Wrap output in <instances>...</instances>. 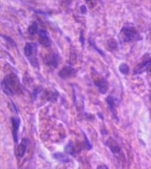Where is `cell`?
<instances>
[{"label": "cell", "mask_w": 151, "mask_h": 169, "mask_svg": "<svg viewBox=\"0 0 151 169\" xmlns=\"http://www.w3.org/2000/svg\"><path fill=\"white\" fill-rule=\"evenodd\" d=\"M66 153H67L70 155H74L75 154V150H74V145H73V142H69L68 144L66 146L65 149Z\"/></svg>", "instance_id": "cell-16"}, {"label": "cell", "mask_w": 151, "mask_h": 169, "mask_svg": "<svg viewBox=\"0 0 151 169\" xmlns=\"http://www.w3.org/2000/svg\"><path fill=\"white\" fill-rule=\"evenodd\" d=\"M76 70L71 66H65L58 72V76L62 78H69L76 76Z\"/></svg>", "instance_id": "cell-5"}, {"label": "cell", "mask_w": 151, "mask_h": 169, "mask_svg": "<svg viewBox=\"0 0 151 169\" xmlns=\"http://www.w3.org/2000/svg\"><path fill=\"white\" fill-rule=\"evenodd\" d=\"M86 1H87V2H90L91 0H86Z\"/></svg>", "instance_id": "cell-24"}, {"label": "cell", "mask_w": 151, "mask_h": 169, "mask_svg": "<svg viewBox=\"0 0 151 169\" xmlns=\"http://www.w3.org/2000/svg\"><path fill=\"white\" fill-rule=\"evenodd\" d=\"M90 44H91V45H92V46L94 47L95 49H96V51L99 52V53H100V54H101V55H102V56H104V53H103V52L101 51V50H100L99 49H97V48H96V46H95V43H94V42H93V41H90Z\"/></svg>", "instance_id": "cell-19"}, {"label": "cell", "mask_w": 151, "mask_h": 169, "mask_svg": "<svg viewBox=\"0 0 151 169\" xmlns=\"http://www.w3.org/2000/svg\"><path fill=\"white\" fill-rule=\"evenodd\" d=\"M107 47L110 50H116L118 49V42L114 39H110L107 42Z\"/></svg>", "instance_id": "cell-15"}, {"label": "cell", "mask_w": 151, "mask_h": 169, "mask_svg": "<svg viewBox=\"0 0 151 169\" xmlns=\"http://www.w3.org/2000/svg\"><path fill=\"white\" fill-rule=\"evenodd\" d=\"M2 37H3V38H4V39H5V40H6V41H10L11 44H12V45H13V46H15V47H16L15 41H13V40H12V39H11L10 37H8V36H5V35H2Z\"/></svg>", "instance_id": "cell-18"}, {"label": "cell", "mask_w": 151, "mask_h": 169, "mask_svg": "<svg viewBox=\"0 0 151 169\" xmlns=\"http://www.w3.org/2000/svg\"><path fill=\"white\" fill-rule=\"evenodd\" d=\"M43 61L44 63L48 65V66L51 67V68H56L58 65L59 63V56L57 53H50L48 54L47 56H45L43 57Z\"/></svg>", "instance_id": "cell-3"}, {"label": "cell", "mask_w": 151, "mask_h": 169, "mask_svg": "<svg viewBox=\"0 0 151 169\" xmlns=\"http://www.w3.org/2000/svg\"><path fill=\"white\" fill-rule=\"evenodd\" d=\"M2 90L8 95H16L22 92L21 85L18 77L14 74H9L1 82Z\"/></svg>", "instance_id": "cell-1"}, {"label": "cell", "mask_w": 151, "mask_h": 169, "mask_svg": "<svg viewBox=\"0 0 151 169\" xmlns=\"http://www.w3.org/2000/svg\"><path fill=\"white\" fill-rule=\"evenodd\" d=\"M150 100H151V96H150Z\"/></svg>", "instance_id": "cell-25"}, {"label": "cell", "mask_w": 151, "mask_h": 169, "mask_svg": "<svg viewBox=\"0 0 151 169\" xmlns=\"http://www.w3.org/2000/svg\"><path fill=\"white\" fill-rule=\"evenodd\" d=\"M106 144H107V146L110 148V150L111 151L112 153L119 154L120 153V151H121L120 146L113 138H110L109 140L107 141Z\"/></svg>", "instance_id": "cell-12"}, {"label": "cell", "mask_w": 151, "mask_h": 169, "mask_svg": "<svg viewBox=\"0 0 151 169\" xmlns=\"http://www.w3.org/2000/svg\"><path fill=\"white\" fill-rule=\"evenodd\" d=\"M97 169H109V167L105 165H100L99 167H97Z\"/></svg>", "instance_id": "cell-21"}, {"label": "cell", "mask_w": 151, "mask_h": 169, "mask_svg": "<svg viewBox=\"0 0 151 169\" xmlns=\"http://www.w3.org/2000/svg\"><path fill=\"white\" fill-rule=\"evenodd\" d=\"M106 101H107V104L109 106V108L110 109V111L112 112V114H114L117 117V105H118V101L117 99L112 96H108L106 98Z\"/></svg>", "instance_id": "cell-11"}, {"label": "cell", "mask_w": 151, "mask_h": 169, "mask_svg": "<svg viewBox=\"0 0 151 169\" xmlns=\"http://www.w3.org/2000/svg\"><path fill=\"white\" fill-rule=\"evenodd\" d=\"M27 32H28V34H29V35H36L37 33L38 34L39 29H38V25H37V23L34 22L31 26H29V27L27 28Z\"/></svg>", "instance_id": "cell-14"}, {"label": "cell", "mask_w": 151, "mask_h": 169, "mask_svg": "<svg viewBox=\"0 0 151 169\" xmlns=\"http://www.w3.org/2000/svg\"><path fill=\"white\" fill-rule=\"evenodd\" d=\"M12 136H13V140L15 143H18V131L21 125V120L20 118L13 117L12 119Z\"/></svg>", "instance_id": "cell-9"}, {"label": "cell", "mask_w": 151, "mask_h": 169, "mask_svg": "<svg viewBox=\"0 0 151 169\" xmlns=\"http://www.w3.org/2000/svg\"><path fill=\"white\" fill-rule=\"evenodd\" d=\"M27 145H28V140L27 138H23L21 141V143L17 147L16 149V154L18 157H23L27 152Z\"/></svg>", "instance_id": "cell-10"}, {"label": "cell", "mask_w": 151, "mask_h": 169, "mask_svg": "<svg viewBox=\"0 0 151 169\" xmlns=\"http://www.w3.org/2000/svg\"><path fill=\"white\" fill-rule=\"evenodd\" d=\"M119 71L122 74L126 75V74L129 73V66L126 63H122L119 66Z\"/></svg>", "instance_id": "cell-17"}, {"label": "cell", "mask_w": 151, "mask_h": 169, "mask_svg": "<svg viewBox=\"0 0 151 169\" xmlns=\"http://www.w3.org/2000/svg\"><path fill=\"white\" fill-rule=\"evenodd\" d=\"M119 38L123 42H134L141 40L139 32L134 26H123L120 30Z\"/></svg>", "instance_id": "cell-2"}, {"label": "cell", "mask_w": 151, "mask_h": 169, "mask_svg": "<svg viewBox=\"0 0 151 169\" xmlns=\"http://www.w3.org/2000/svg\"><path fill=\"white\" fill-rule=\"evenodd\" d=\"M149 71H150L151 72V65H150V67H149Z\"/></svg>", "instance_id": "cell-23"}, {"label": "cell", "mask_w": 151, "mask_h": 169, "mask_svg": "<svg viewBox=\"0 0 151 169\" xmlns=\"http://www.w3.org/2000/svg\"><path fill=\"white\" fill-rule=\"evenodd\" d=\"M38 35H39V42L42 46H43L44 48H49L51 45V40L49 36L48 32L45 29L39 30Z\"/></svg>", "instance_id": "cell-4"}, {"label": "cell", "mask_w": 151, "mask_h": 169, "mask_svg": "<svg viewBox=\"0 0 151 169\" xmlns=\"http://www.w3.org/2000/svg\"><path fill=\"white\" fill-rule=\"evenodd\" d=\"M80 41L83 43V35H82V32H81V35H80Z\"/></svg>", "instance_id": "cell-22"}, {"label": "cell", "mask_w": 151, "mask_h": 169, "mask_svg": "<svg viewBox=\"0 0 151 169\" xmlns=\"http://www.w3.org/2000/svg\"><path fill=\"white\" fill-rule=\"evenodd\" d=\"M80 11H81V13H86V12H87V8H86V6H85V5H82V6L80 7Z\"/></svg>", "instance_id": "cell-20"}, {"label": "cell", "mask_w": 151, "mask_h": 169, "mask_svg": "<svg viewBox=\"0 0 151 169\" xmlns=\"http://www.w3.org/2000/svg\"><path fill=\"white\" fill-rule=\"evenodd\" d=\"M53 158L55 159L58 160L61 163H67L69 162V158L66 155H65L62 153H57L53 154Z\"/></svg>", "instance_id": "cell-13"}, {"label": "cell", "mask_w": 151, "mask_h": 169, "mask_svg": "<svg viewBox=\"0 0 151 169\" xmlns=\"http://www.w3.org/2000/svg\"><path fill=\"white\" fill-rule=\"evenodd\" d=\"M146 56H144L143 57V60L136 66V68L134 69V74H138V73H141V72H143V70L144 69H146L149 66H150L151 65V57L150 56H149V57H146Z\"/></svg>", "instance_id": "cell-6"}, {"label": "cell", "mask_w": 151, "mask_h": 169, "mask_svg": "<svg viewBox=\"0 0 151 169\" xmlns=\"http://www.w3.org/2000/svg\"><path fill=\"white\" fill-rule=\"evenodd\" d=\"M24 53L25 56L31 60V57H34V56L37 54V45L32 42H27L24 48Z\"/></svg>", "instance_id": "cell-7"}, {"label": "cell", "mask_w": 151, "mask_h": 169, "mask_svg": "<svg viewBox=\"0 0 151 169\" xmlns=\"http://www.w3.org/2000/svg\"><path fill=\"white\" fill-rule=\"evenodd\" d=\"M95 87L98 88L99 92L101 93H103V94L107 92L108 89H109L108 82L103 77H98L97 79H95Z\"/></svg>", "instance_id": "cell-8"}]
</instances>
